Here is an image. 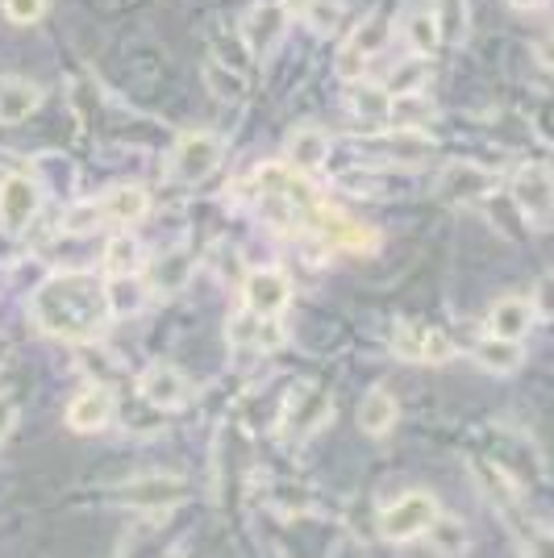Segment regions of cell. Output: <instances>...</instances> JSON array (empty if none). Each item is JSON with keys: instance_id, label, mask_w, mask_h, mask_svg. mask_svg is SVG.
<instances>
[{"instance_id": "cell-1", "label": "cell", "mask_w": 554, "mask_h": 558, "mask_svg": "<svg viewBox=\"0 0 554 558\" xmlns=\"http://www.w3.org/2000/svg\"><path fill=\"white\" fill-rule=\"evenodd\" d=\"M34 322L50 338L63 342H88L100 333V326L113 317L109 283H100L88 271H59L34 292Z\"/></svg>"}, {"instance_id": "cell-2", "label": "cell", "mask_w": 554, "mask_h": 558, "mask_svg": "<svg viewBox=\"0 0 554 558\" xmlns=\"http://www.w3.org/2000/svg\"><path fill=\"white\" fill-rule=\"evenodd\" d=\"M438 517V500L430 492H405L400 500H393L380 512V537L384 542H413L421 537Z\"/></svg>"}, {"instance_id": "cell-3", "label": "cell", "mask_w": 554, "mask_h": 558, "mask_svg": "<svg viewBox=\"0 0 554 558\" xmlns=\"http://www.w3.org/2000/svg\"><path fill=\"white\" fill-rule=\"evenodd\" d=\"M226 159V142L208 130H192L184 138L176 142V155H171V175L180 184H201L208 180L217 167Z\"/></svg>"}, {"instance_id": "cell-4", "label": "cell", "mask_w": 554, "mask_h": 558, "mask_svg": "<svg viewBox=\"0 0 554 558\" xmlns=\"http://www.w3.org/2000/svg\"><path fill=\"white\" fill-rule=\"evenodd\" d=\"M329 413H334V400H329V392H322L317 384H301V388H292L288 404H284L279 429H284V438L304 442V438H313L325 421H329Z\"/></svg>"}, {"instance_id": "cell-5", "label": "cell", "mask_w": 554, "mask_h": 558, "mask_svg": "<svg viewBox=\"0 0 554 558\" xmlns=\"http://www.w3.org/2000/svg\"><path fill=\"white\" fill-rule=\"evenodd\" d=\"M513 205L533 230H551L554 226V180L546 167H521L513 175Z\"/></svg>"}, {"instance_id": "cell-6", "label": "cell", "mask_w": 554, "mask_h": 558, "mask_svg": "<svg viewBox=\"0 0 554 558\" xmlns=\"http://www.w3.org/2000/svg\"><path fill=\"white\" fill-rule=\"evenodd\" d=\"M117 500L138 512H167L188 500V484L180 475H142V480H130L117 492Z\"/></svg>"}, {"instance_id": "cell-7", "label": "cell", "mask_w": 554, "mask_h": 558, "mask_svg": "<svg viewBox=\"0 0 554 558\" xmlns=\"http://www.w3.org/2000/svg\"><path fill=\"white\" fill-rule=\"evenodd\" d=\"M43 205V187L34 175H4L0 180V230L22 233Z\"/></svg>"}, {"instance_id": "cell-8", "label": "cell", "mask_w": 554, "mask_h": 558, "mask_svg": "<svg viewBox=\"0 0 554 558\" xmlns=\"http://www.w3.org/2000/svg\"><path fill=\"white\" fill-rule=\"evenodd\" d=\"M393 350L405 363H446L455 354L450 338L425 322H400L393 333Z\"/></svg>"}, {"instance_id": "cell-9", "label": "cell", "mask_w": 554, "mask_h": 558, "mask_svg": "<svg viewBox=\"0 0 554 558\" xmlns=\"http://www.w3.org/2000/svg\"><path fill=\"white\" fill-rule=\"evenodd\" d=\"M242 301L258 317H279L288 308V301H292V283L276 267H258V271L242 279Z\"/></svg>"}, {"instance_id": "cell-10", "label": "cell", "mask_w": 554, "mask_h": 558, "mask_svg": "<svg viewBox=\"0 0 554 558\" xmlns=\"http://www.w3.org/2000/svg\"><path fill=\"white\" fill-rule=\"evenodd\" d=\"M226 338H230V347L238 350H258V354H272L288 342V333L279 326V317H258V313H238L230 317V326H226Z\"/></svg>"}, {"instance_id": "cell-11", "label": "cell", "mask_w": 554, "mask_h": 558, "mask_svg": "<svg viewBox=\"0 0 554 558\" xmlns=\"http://www.w3.org/2000/svg\"><path fill=\"white\" fill-rule=\"evenodd\" d=\"M117 413V400L109 384H88L84 392H75L68 404V425L75 434H100Z\"/></svg>"}, {"instance_id": "cell-12", "label": "cell", "mask_w": 554, "mask_h": 558, "mask_svg": "<svg viewBox=\"0 0 554 558\" xmlns=\"http://www.w3.org/2000/svg\"><path fill=\"white\" fill-rule=\"evenodd\" d=\"M138 392L142 400L150 404V409H180V404H188V396H192V388H188L184 372H176L171 363H150L146 372H142L138 379Z\"/></svg>"}, {"instance_id": "cell-13", "label": "cell", "mask_w": 554, "mask_h": 558, "mask_svg": "<svg viewBox=\"0 0 554 558\" xmlns=\"http://www.w3.org/2000/svg\"><path fill=\"white\" fill-rule=\"evenodd\" d=\"M284 29H288V13L279 4H258V9H251L242 17V47L258 59V54H267L272 47H279Z\"/></svg>"}, {"instance_id": "cell-14", "label": "cell", "mask_w": 554, "mask_h": 558, "mask_svg": "<svg viewBox=\"0 0 554 558\" xmlns=\"http://www.w3.org/2000/svg\"><path fill=\"white\" fill-rule=\"evenodd\" d=\"M325 159H329V134L322 125H301V130L288 134V163L297 167L301 175L325 167Z\"/></svg>"}, {"instance_id": "cell-15", "label": "cell", "mask_w": 554, "mask_h": 558, "mask_svg": "<svg viewBox=\"0 0 554 558\" xmlns=\"http://www.w3.org/2000/svg\"><path fill=\"white\" fill-rule=\"evenodd\" d=\"M487 326H492V338H508V342H521L533 326V304L521 301V296H505V301L492 304L487 313Z\"/></svg>"}, {"instance_id": "cell-16", "label": "cell", "mask_w": 554, "mask_h": 558, "mask_svg": "<svg viewBox=\"0 0 554 558\" xmlns=\"http://www.w3.org/2000/svg\"><path fill=\"white\" fill-rule=\"evenodd\" d=\"M150 209V196H146V187L138 184H117L105 192V201H100V213H105V221H113V226H134L142 221Z\"/></svg>"}, {"instance_id": "cell-17", "label": "cell", "mask_w": 554, "mask_h": 558, "mask_svg": "<svg viewBox=\"0 0 554 558\" xmlns=\"http://www.w3.org/2000/svg\"><path fill=\"white\" fill-rule=\"evenodd\" d=\"M196 271V255L176 246V251H162L155 263H150V288L155 292H180L188 279Z\"/></svg>"}, {"instance_id": "cell-18", "label": "cell", "mask_w": 554, "mask_h": 558, "mask_svg": "<svg viewBox=\"0 0 554 558\" xmlns=\"http://www.w3.org/2000/svg\"><path fill=\"white\" fill-rule=\"evenodd\" d=\"M38 105H43V88H38V84H29L22 75H13V80L0 84V121H4V125L25 121Z\"/></svg>"}, {"instance_id": "cell-19", "label": "cell", "mask_w": 554, "mask_h": 558, "mask_svg": "<svg viewBox=\"0 0 554 558\" xmlns=\"http://www.w3.org/2000/svg\"><path fill=\"white\" fill-rule=\"evenodd\" d=\"M471 354H475V363L484 367V372L492 375H508V372H517L521 367V342H508V338H480L475 347H471Z\"/></svg>"}, {"instance_id": "cell-20", "label": "cell", "mask_w": 554, "mask_h": 558, "mask_svg": "<svg viewBox=\"0 0 554 558\" xmlns=\"http://www.w3.org/2000/svg\"><path fill=\"white\" fill-rule=\"evenodd\" d=\"M425 542H430V550L442 558H459L467 555V546H471V534H467V525H462L459 517H446V512H438L434 517V525L425 530Z\"/></svg>"}, {"instance_id": "cell-21", "label": "cell", "mask_w": 554, "mask_h": 558, "mask_svg": "<svg viewBox=\"0 0 554 558\" xmlns=\"http://www.w3.org/2000/svg\"><path fill=\"white\" fill-rule=\"evenodd\" d=\"M396 417H400V404H396L393 392H384V388H371L368 396H363V404H359V425H363V434H388L396 425Z\"/></svg>"}, {"instance_id": "cell-22", "label": "cell", "mask_w": 554, "mask_h": 558, "mask_svg": "<svg viewBox=\"0 0 554 558\" xmlns=\"http://www.w3.org/2000/svg\"><path fill=\"white\" fill-rule=\"evenodd\" d=\"M405 43L413 47V54H434L442 47V17L434 9H413L409 17H405Z\"/></svg>"}, {"instance_id": "cell-23", "label": "cell", "mask_w": 554, "mask_h": 558, "mask_svg": "<svg viewBox=\"0 0 554 558\" xmlns=\"http://www.w3.org/2000/svg\"><path fill=\"white\" fill-rule=\"evenodd\" d=\"M487 187H492V175L480 171V167L455 163L442 175V196H450V201H475V196H484Z\"/></svg>"}, {"instance_id": "cell-24", "label": "cell", "mask_w": 554, "mask_h": 558, "mask_svg": "<svg viewBox=\"0 0 554 558\" xmlns=\"http://www.w3.org/2000/svg\"><path fill=\"white\" fill-rule=\"evenodd\" d=\"M138 267H142V246L130 233H117L113 242L105 246V276L130 279V276H138Z\"/></svg>"}, {"instance_id": "cell-25", "label": "cell", "mask_w": 554, "mask_h": 558, "mask_svg": "<svg viewBox=\"0 0 554 558\" xmlns=\"http://www.w3.org/2000/svg\"><path fill=\"white\" fill-rule=\"evenodd\" d=\"M388 109H393V93L388 88H380V84H354L350 113L359 117V121H384Z\"/></svg>"}, {"instance_id": "cell-26", "label": "cell", "mask_w": 554, "mask_h": 558, "mask_svg": "<svg viewBox=\"0 0 554 558\" xmlns=\"http://www.w3.org/2000/svg\"><path fill=\"white\" fill-rule=\"evenodd\" d=\"M205 84H208V93L217 96V100H226V105L242 100V93H246L242 71L233 68V63H217V59H208L205 63Z\"/></svg>"}, {"instance_id": "cell-27", "label": "cell", "mask_w": 554, "mask_h": 558, "mask_svg": "<svg viewBox=\"0 0 554 558\" xmlns=\"http://www.w3.org/2000/svg\"><path fill=\"white\" fill-rule=\"evenodd\" d=\"M384 150H388V159H396V163H425L434 155V142L425 138L421 130H400V134H393V138L384 142Z\"/></svg>"}, {"instance_id": "cell-28", "label": "cell", "mask_w": 554, "mask_h": 558, "mask_svg": "<svg viewBox=\"0 0 554 558\" xmlns=\"http://www.w3.org/2000/svg\"><path fill=\"white\" fill-rule=\"evenodd\" d=\"M393 43V22L388 17H368V22L359 25L354 34H350V50H359L363 59H371V54H380V50Z\"/></svg>"}, {"instance_id": "cell-29", "label": "cell", "mask_w": 554, "mask_h": 558, "mask_svg": "<svg viewBox=\"0 0 554 558\" xmlns=\"http://www.w3.org/2000/svg\"><path fill=\"white\" fill-rule=\"evenodd\" d=\"M109 304H113V317H130L142 308V288L138 279H109Z\"/></svg>"}, {"instance_id": "cell-30", "label": "cell", "mask_w": 554, "mask_h": 558, "mask_svg": "<svg viewBox=\"0 0 554 558\" xmlns=\"http://www.w3.org/2000/svg\"><path fill=\"white\" fill-rule=\"evenodd\" d=\"M309 25L317 29V34H334L338 22H342V4L338 0H309Z\"/></svg>"}, {"instance_id": "cell-31", "label": "cell", "mask_w": 554, "mask_h": 558, "mask_svg": "<svg viewBox=\"0 0 554 558\" xmlns=\"http://www.w3.org/2000/svg\"><path fill=\"white\" fill-rule=\"evenodd\" d=\"M0 9L13 25H34L47 17V0H0Z\"/></svg>"}, {"instance_id": "cell-32", "label": "cell", "mask_w": 554, "mask_h": 558, "mask_svg": "<svg viewBox=\"0 0 554 558\" xmlns=\"http://www.w3.org/2000/svg\"><path fill=\"white\" fill-rule=\"evenodd\" d=\"M105 226V213H100V201L96 205H75V209L63 217V230L68 233H93Z\"/></svg>"}, {"instance_id": "cell-33", "label": "cell", "mask_w": 554, "mask_h": 558, "mask_svg": "<svg viewBox=\"0 0 554 558\" xmlns=\"http://www.w3.org/2000/svg\"><path fill=\"white\" fill-rule=\"evenodd\" d=\"M368 63H371V59H363L359 50L342 47V50H338V59H334V71H338L342 80H363V75H368Z\"/></svg>"}, {"instance_id": "cell-34", "label": "cell", "mask_w": 554, "mask_h": 558, "mask_svg": "<svg viewBox=\"0 0 554 558\" xmlns=\"http://www.w3.org/2000/svg\"><path fill=\"white\" fill-rule=\"evenodd\" d=\"M526 558H554V530H533L526 542Z\"/></svg>"}, {"instance_id": "cell-35", "label": "cell", "mask_w": 554, "mask_h": 558, "mask_svg": "<svg viewBox=\"0 0 554 558\" xmlns=\"http://www.w3.org/2000/svg\"><path fill=\"white\" fill-rule=\"evenodd\" d=\"M533 59H538V68L554 75V34H546V38L533 43Z\"/></svg>"}, {"instance_id": "cell-36", "label": "cell", "mask_w": 554, "mask_h": 558, "mask_svg": "<svg viewBox=\"0 0 554 558\" xmlns=\"http://www.w3.org/2000/svg\"><path fill=\"white\" fill-rule=\"evenodd\" d=\"M13 425H17V409H13V400L0 396V442L13 434Z\"/></svg>"}, {"instance_id": "cell-37", "label": "cell", "mask_w": 554, "mask_h": 558, "mask_svg": "<svg viewBox=\"0 0 554 558\" xmlns=\"http://www.w3.org/2000/svg\"><path fill=\"white\" fill-rule=\"evenodd\" d=\"M508 4H513V9H521V13H530V9H542L546 0H508Z\"/></svg>"}]
</instances>
